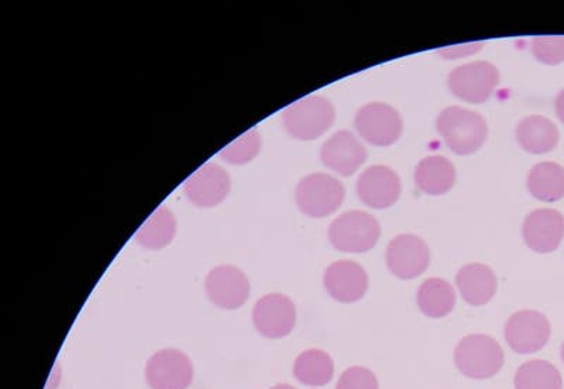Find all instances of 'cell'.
<instances>
[{
	"label": "cell",
	"instance_id": "1",
	"mask_svg": "<svg viewBox=\"0 0 564 389\" xmlns=\"http://www.w3.org/2000/svg\"><path fill=\"white\" fill-rule=\"evenodd\" d=\"M437 131L447 148L457 155H470L486 143L488 128L481 115L460 106L443 110L436 121Z\"/></svg>",
	"mask_w": 564,
	"mask_h": 389
},
{
	"label": "cell",
	"instance_id": "2",
	"mask_svg": "<svg viewBox=\"0 0 564 389\" xmlns=\"http://www.w3.org/2000/svg\"><path fill=\"white\" fill-rule=\"evenodd\" d=\"M334 105L324 96L311 95L292 104L282 114V123L296 140L319 139L335 123Z\"/></svg>",
	"mask_w": 564,
	"mask_h": 389
},
{
	"label": "cell",
	"instance_id": "3",
	"mask_svg": "<svg viewBox=\"0 0 564 389\" xmlns=\"http://www.w3.org/2000/svg\"><path fill=\"white\" fill-rule=\"evenodd\" d=\"M500 343L490 336L470 335L462 338L455 350L458 371L473 380H487L497 376L503 366Z\"/></svg>",
	"mask_w": 564,
	"mask_h": 389
},
{
	"label": "cell",
	"instance_id": "4",
	"mask_svg": "<svg viewBox=\"0 0 564 389\" xmlns=\"http://www.w3.org/2000/svg\"><path fill=\"white\" fill-rule=\"evenodd\" d=\"M381 227L375 216L361 210H349L332 221L329 240L336 250L366 252L379 242Z\"/></svg>",
	"mask_w": 564,
	"mask_h": 389
},
{
	"label": "cell",
	"instance_id": "5",
	"mask_svg": "<svg viewBox=\"0 0 564 389\" xmlns=\"http://www.w3.org/2000/svg\"><path fill=\"white\" fill-rule=\"evenodd\" d=\"M346 190L335 176L315 173L302 179L295 191L296 205L302 214L326 217L344 204Z\"/></svg>",
	"mask_w": 564,
	"mask_h": 389
},
{
	"label": "cell",
	"instance_id": "6",
	"mask_svg": "<svg viewBox=\"0 0 564 389\" xmlns=\"http://www.w3.org/2000/svg\"><path fill=\"white\" fill-rule=\"evenodd\" d=\"M500 83V73L496 65L487 61H476L460 65L449 74V88L458 99L468 104H485L491 98Z\"/></svg>",
	"mask_w": 564,
	"mask_h": 389
},
{
	"label": "cell",
	"instance_id": "7",
	"mask_svg": "<svg viewBox=\"0 0 564 389\" xmlns=\"http://www.w3.org/2000/svg\"><path fill=\"white\" fill-rule=\"evenodd\" d=\"M355 125L361 138L376 148L394 144L404 130L401 115L387 104L362 106L356 115Z\"/></svg>",
	"mask_w": 564,
	"mask_h": 389
},
{
	"label": "cell",
	"instance_id": "8",
	"mask_svg": "<svg viewBox=\"0 0 564 389\" xmlns=\"http://www.w3.org/2000/svg\"><path fill=\"white\" fill-rule=\"evenodd\" d=\"M193 380V361L175 348L155 353L145 366V381L151 389H186Z\"/></svg>",
	"mask_w": 564,
	"mask_h": 389
},
{
	"label": "cell",
	"instance_id": "9",
	"mask_svg": "<svg viewBox=\"0 0 564 389\" xmlns=\"http://www.w3.org/2000/svg\"><path fill=\"white\" fill-rule=\"evenodd\" d=\"M552 335L547 317L536 311L513 313L506 325V341L518 355H533L547 345Z\"/></svg>",
	"mask_w": 564,
	"mask_h": 389
},
{
	"label": "cell",
	"instance_id": "10",
	"mask_svg": "<svg viewBox=\"0 0 564 389\" xmlns=\"http://www.w3.org/2000/svg\"><path fill=\"white\" fill-rule=\"evenodd\" d=\"M388 269L401 280H414L427 270L431 251L421 237L400 235L394 237L387 247Z\"/></svg>",
	"mask_w": 564,
	"mask_h": 389
},
{
	"label": "cell",
	"instance_id": "11",
	"mask_svg": "<svg viewBox=\"0 0 564 389\" xmlns=\"http://www.w3.org/2000/svg\"><path fill=\"white\" fill-rule=\"evenodd\" d=\"M206 294L221 310H238L250 296V282L245 272L234 266H219L206 277Z\"/></svg>",
	"mask_w": 564,
	"mask_h": 389
},
{
	"label": "cell",
	"instance_id": "12",
	"mask_svg": "<svg viewBox=\"0 0 564 389\" xmlns=\"http://www.w3.org/2000/svg\"><path fill=\"white\" fill-rule=\"evenodd\" d=\"M253 322L260 335L269 338H282L294 331L296 307L289 296L270 294L257 301Z\"/></svg>",
	"mask_w": 564,
	"mask_h": 389
},
{
	"label": "cell",
	"instance_id": "13",
	"mask_svg": "<svg viewBox=\"0 0 564 389\" xmlns=\"http://www.w3.org/2000/svg\"><path fill=\"white\" fill-rule=\"evenodd\" d=\"M401 180L386 165L369 166L357 181V194L372 209H387L401 196Z\"/></svg>",
	"mask_w": 564,
	"mask_h": 389
},
{
	"label": "cell",
	"instance_id": "14",
	"mask_svg": "<svg viewBox=\"0 0 564 389\" xmlns=\"http://www.w3.org/2000/svg\"><path fill=\"white\" fill-rule=\"evenodd\" d=\"M186 198L200 208H214L230 192V176L221 166L206 163L185 181Z\"/></svg>",
	"mask_w": 564,
	"mask_h": 389
},
{
	"label": "cell",
	"instance_id": "15",
	"mask_svg": "<svg viewBox=\"0 0 564 389\" xmlns=\"http://www.w3.org/2000/svg\"><path fill=\"white\" fill-rule=\"evenodd\" d=\"M321 160L326 169L350 176L366 163L367 150L351 131L339 130L322 145Z\"/></svg>",
	"mask_w": 564,
	"mask_h": 389
},
{
	"label": "cell",
	"instance_id": "16",
	"mask_svg": "<svg viewBox=\"0 0 564 389\" xmlns=\"http://www.w3.org/2000/svg\"><path fill=\"white\" fill-rule=\"evenodd\" d=\"M324 282L327 294L341 303L360 301L369 290V275L355 261H336L327 267Z\"/></svg>",
	"mask_w": 564,
	"mask_h": 389
},
{
	"label": "cell",
	"instance_id": "17",
	"mask_svg": "<svg viewBox=\"0 0 564 389\" xmlns=\"http://www.w3.org/2000/svg\"><path fill=\"white\" fill-rule=\"evenodd\" d=\"M522 235L529 249L555 251L564 237V216L555 209L533 210L523 221Z\"/></svg>",
	"mask_w": 564,
	"mask_h": 389
},
{
	"label": "cell",
	"instance_id": "18",
	"mask_svg": "<svg viewBox=\"0 0 564 389\" xmlns=\"http://www.w3.org/2000/svg\"><path fill=\"white\" fill-rule=\"evenodd\" d=\"M456 284L463 300L473 306H482L496 295L498 281L490 267L473 262L457 272Z\"/></svg>",
	"mask_w": 564,
	"mask_h": 389
},
{
	"label": "cell",
	"instance_id": "19",
	"mask_svg": "<svg viewBox=\"0 0 564 389\" xmlns=\"http://www.w3.org/2000/svg\"><path fill=\"white\" fill-rule=\"evenodd\" d=\"M415 184L427 195H443L456 184V169L442 155H430L420 161L415 170Z\"/></svg>",
	"mask_w": 564,
	"mask_h": 389
},
{
	"label": "cell",
	"instance_id": "20",
	"mask_svg": "<svg viewBox=\"0 0 564 389\" xmlns=\"http://www.w3.org/2000/svg\"><path fill=\"white\" fill-rule=\"evenodd\" d=\"M517 140L531 154H545L556 148L558 130L545 116H528L517 128Z\"/></svg>",
	"mask_w": 564,
	"mask_h": 389
},
{
	"label": "cell",
	"instance_id": "21",
	"mask_svg": "<svg viewBox=\"0 0 564 389\" xmlns=\"http://www.w3.org/2000/svg\"><path fill=\"white\" fill-rule=\"evenodd\" d=\"M416 302L423 315L441 320L455 310V288L442 278H430L417 290Z\"/></svg>",
	"mask_w": 564,
	"mask_h": 389
},
{
	"label": "cell",
	"instance_id": "22",
	"mask_svg": "<svg viewBox=\"0 0 564 389\" xmlns=\"http://www.w3.org/2000/svg\"><path fill=\"white\" fill-rule=\"evenodd\" d=\"M528 190L533 198L556 202L564 198V169L561 164L545 161L533 166L528 175Z\"/></svg>",
	"mask_w": 564,
	"mask_h": 389
},
{
	"label": "cell",
	"instance_id": "23",
	"mask_svg": "<svg viewBox=\"0 0 564 389\" xmlns=\"http://www.w3.org/2000/svg\"><path fill=\"white\" fill-rule=\"evenodd\" d=\"M176 231V220L173 212L165 206L155 209L148 220L141 225L135 240L149 250H161L173 241Z\"/></svg>",
	"mask_w": 564,
	"mask_h": 389
},
{
	"label": "cell",
	"instance_id": "24",
	"mask_svg": "<svg viewBox=\"0 0 564 389\" xmlns=\"http://www.w3.org/2000/svg\"><path fill=\"white\" fill-rule=\"evenodd\" d=\"M335 364L326 352L311 348L296 358L294 376L296 380L308 387L327 386L334 378Z\"/></svg>",
	"mask_w": 564,
	"mask_h": 389
},
{
	"label": "cell",
	"instance_id": "25",
	"mask_svg": "<svg viewBox=\"0 0 564 389\" xmlns=\"http://www.w3.org/2000/svg\"><path fill=\"white\" fill-rule=\"evenodd\" d=\"M561 371L552 363L532 360L522 364L516 374V389H562Z\"/></svg>",
	"mask_w": 564,
	"mask_h": 389
},
{
	"label": "cell",
	"instance_id": "26",
	"mask_svg": "<svg viewBox=\"0 0 564 389\" xmlns=\"http://www.w3.org/2000/svg\"><path fill=\"white\" fill-rule=\"evenodd\" d=\"M261 150V138L259 131L250 129L240 138L231 141L220 151V156L230 164L243 165L253 161Z\"/></svg>",
	"mask_w": 564,
	"mask_h": 389
},
{
	"label": "cell",
	"instance_id": "27",
	"mask_svg": "<svg viewBox=\"0 0 564 389\" xmlns=\"http://www.w3.org/2000/svg\"><path fill=\"white\" fill-rule=\"evenodd\" d=\"M533 57L542 64L557 65L564 61V35H539L531 43Z\"/></svg>",
	"mask_w": 564,
	"mask_h": 389
},
{
	"label": "cell",
	"instance_id": "28",
	"mask_svg": "<svg viewBox=\"0 0 564 389\" xmlns=\"http://www.w3.org/2000/svg\"><path fill=\"white\" fill-rule=\"evenodd\" d=\"M336 389H379V380L369 368L351 367L341 374Z\"/></svg>",
	"mask_w": 564,
	"mask_h": 389
},
{
	"label": "cell",
	"instance_id": "29",
	"mask_svg": "<svg viewBox=\"0 0 564 389\" xmlns=\"http://www.w3.org/2000/svg\"><path fill=\"white\" fill-rule=\"evenodd\" d=\"M555 109L557 118L561 119L562 123L564 125V89H562L557 95Z\"/></svg>",
	"mask_w": 564,
	"mask_h": 389
},
{
	"label": "cell",
	"instance_id": "30",
	"mask_svg": "<svg viewBox=\"0 0 564 389\" xmlns=\"http://www.w3.org/2000/svg\"><path fill=\"white\" fill-rule=\"evenodd\" d=\"M271 389H296V388L289 386V383H279V386H275Z\"/></svg>",
	"mask_w": 564,
	"mask_h": 389
},
{
	"label": "cell",
	"instance_id": "31",
	"mask_svg": "<svg viewBox=\"0 0 564 389\" xmlns=\"http://www.w3.org/2000/svg\"><path fill=\"white\" fill-rule=\"evenodd\" d=\"M561 355H562V361L564 363V342H563V345H562Z\"/></svg>",
	"mask_w": 564,
	"mask_h": 389
}]
</instances>
